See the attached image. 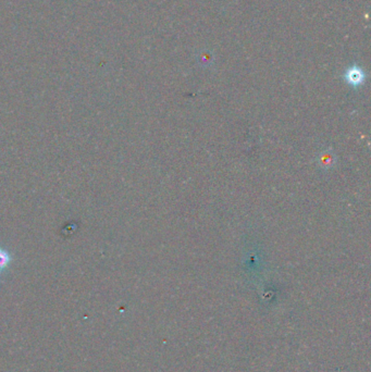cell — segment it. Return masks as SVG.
<instances>
[{
    "label": "cell",
    "instance_id": "2",
    "mask_svg": "<svg viewBox=\"0 0 371 372\" xmlns=\"http://www.w3.org/2000/svg\"><path fill=\"white\" fill-rule=\"evenodd\" d=\"M11 260L12 258L9 251L6 248L0 247V273H2L9 267Z\"/></svg>",
    "mask_w": 371,
    "mask_h": 372
},
{
    "label": "cell",
    "instance_id": "1",
    "mask_svg": "<svg viewBox=\"0 0 371 372\" xmlns=\"http://www.w3.org/2000/svg\"><path fill=\"white\" fill-rule=\"evenodd\" d=\"M364 71L358 67L349 68L346 73H345V80H346L348 84L353 85V86H358V85L362 84L364 82Z\"/></svg>",
    "mask_w": 371,
    "mask_h": 372
}]
</instances>
